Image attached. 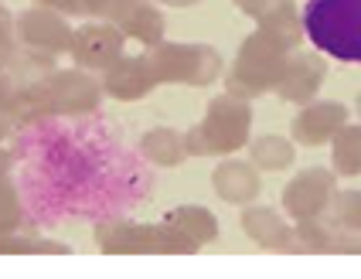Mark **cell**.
Returning <instances> with one entry per match:
<instances>
[{"instance_id": "1", "label": "cell", "mask_w": 361, "mask_h": 279, "mask_svg": "<svg viewBox=\"0 0 361 279\" xmlns=\"http://www.w3.org/2000/svg\"><path fill=\"white\" fill-rule=\"evenodd\" d=\"M303 31L324 55L361 65V0H307Z\"/></svg>"}]
</instances>
